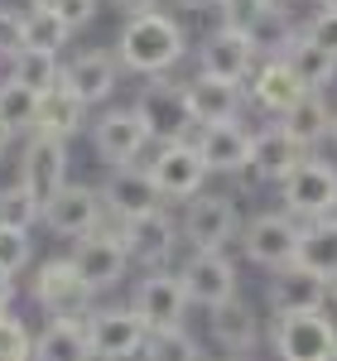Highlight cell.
Here are the masks:
<instances>
[{"instance_id":"obj_41","label":"cell","mask_w":337,"mask_h":361,"mask_svg":"<svg viewBox=\"0 0 337 361\" xmlns=\"http://www.w3.org/2000/svg\"><path fill=\"white\" fill-rule=\"evenodd\" d=\"M299 34H304L309 44H318L323 54L337 58V10H313L309 25H299Z\"/></svg>"},{"instance_id":"obj_28","label":"cell","mask_w":337,"mask_h":361,"mask_svg":"<svg viewBox=\"0 0 337 361\" xmlns=\"http://www.w3.org/2000/svg\"><path fill=\"white\" fill-rule=\"evenodd\" d=\"M92 126V116L87 106L68 92V87L58 82L54 92H44L39 97V121H34V135H49V140H73L78 130Z\"/></svg>"},{"instance_id":"obj_43","label":"cell","mask_w":337,"mask_h":361,"mask_svg":"<svg viewBox=\"0 0 337 361\" xmlns=\"http://www.w3.org/2000/svg\"><path fill=\"white\" fill-rule=\"evenodd\" d=\"M111 5L121 10V15H125V20H130V15H145V10H154L159 0H111Z\"/></svg>"},{"instance_id":"obj_17","label":"cell","mask_w":337,"mask_h":361,"mask_svg":"<svg viewBox=\"0 0 337 361\" xmlns=\"http://www.w3.org/2000/svg\"><path fill=\"white\" fill-rule=\"evenodd\" d=\"M68 140H49V135H29L25 159H20V183L29 188V197L39 207H49L73 178H68Z\"/></svg>"},{"instance_id":"obj_40","label":"cell","mask_w":337,"mask_h":361,"mask_svg":"<svg viewBox=\"0 0 337 361\" xmlns=\"http://www.w3.org/2000/svg\"><path fill=\"white\" fill-rule=\"evenodd\" d=\"M270 5H275V0H222V5H217V25L251 34V25L270 10Z\"/></svg>"},{"instance_id":"obj_33","label":"cell","mask_w":337,"mask_h":361,"mask_svg":"<svg viewBox=\"0 0 337 361\" xmlns=\"http://www.w3.org/2000/svg\"><path fill=\"white\" fill-rule=\"evenodd\" d=\"M34 121H39V97L20 82H0V126L10 135H34Z\"/></svg>"},{"instance_id":"obj_37","label":"cell","mask_w":337,"mask_h":361,"mask_svg":"<svg viewBox=\"0 0 337 361\" xmlns=\"http://www.w3.org/2000/svg\"><path fill=\"white\" fill-rule=\"evenodd\" d=\"M34 265V236L15 231V226H0V270L5 275H25Z\"/></svg>"},{"instance_id":"obj_50","label":"cell","mask_w":337,"mask_h":361,"mask_svg":"<svg viewBox=\"0 0 337 361\" xmlns=\"http://www.w3.org/2000/svg\"><path fill=\"white\" fill-rule=\"evenodd\" d=\"M222 361H255V357H222Z\"/></svg>"},{"instance_id":"obj_36","label":"cell","mask_w":337,"mask_h":361,"mask_svg":"<svg viewBox=\"0 0 337 361\" xmlns=\"http://www.w3.org/2000/svg\"><path fill=\"white\" fill-rule=\"evenodd\" d=\"M44 217V207L29 197V188L15 178V183H5L0 188V226H15V231H34Z\"/></svg>"},{"instance_id":"obj_51","label":"cell","mask_w":337,"mask_h":361,"mask_svg":"<svg viewBox=\"0 0 337 361\" xmlns=\"http://www.w3.org/2000/svg\"><path fill=\"white\" fill-rule=\"evenodd\" d=\"M333 304H337V284H333Z\"/></svg>"},{"instance_id":"obj_21","label":"cell","mask_w":337,"mask_h":361,"mask_svg":"<svg viewBox=\"0 0 337 361\" xmlns=\"http://www.w3.org/2000/svg\"><path fill=\"white\" fill-rule=\"evenodd\" d=\"M251 126H241V121H222V126H202L193 130V145L197 154H202V164L207 173H226V178H246V169H251Z\"/></svg>"},{"instance_id":"obj_48","label":"cell","mask_w":337,"mask_h":361,"mask_svg":"<svg viewBox=\"0 0 337 361\" xmlns=\"http://www.w3.org/2000/svg\"><path fill=\"white\" fill-rule=\"evenodd\" d=\"M313 5H318V10H337V0H313Z\"/></svg>"},{"instance_id":"obj_42","label":"cell","mask_w":337,"mask_h":361,"mask_svg":"<svg viewBox=\"0 0 337 361\" xmlns=\"http://www.w3.org/2000/svg\"><path fill=\"white\" fill-rule=\"evenodd\" d=\"M97 10H102V0H63V5H58V20L78 34V29H87L97 20Z\"/></svg>"},{"instance_id":"obj_44","label":"cell","mask_w":337,"mask_h":361,"mask_svg":"<svg viewBox=\"0 0 337 361\" xmlns=\"http://www.w3.org/2000/svg\"><path fill=\"white\" fill-rule=\"evenodd\" d=\"M10 304H15V275L0 270V313H10Z\"/></svg>"},{"instance_id":"obj_32","label":"cell","mask_w":337,"mask_h":361,"mask_svg":"<svg viewBox=\"0 0 337 361\" xmlns=\"http://www.w3.org/2000/svg\"><path fill=\"white\" fill-rule=\"evenodd\" d=\"M10 82L29 87L34 97H44V92H54L63 82V58L44 54V49H25L20 58H10Z\"/></svg>"},{"instance_id":"obj_9","label":"cell","mask_w":337,"mask_h":361,"mask_svg":"<svg viewBox=\"0 0 337 361\" xmlns=\"http://www.w3.org/2000/svg\"><path fill=\"white\" fill-rule=\"evenodd\" d=\"M87 135H92V154L106 169L140 164L145 149H154V140L145 130V121L135 116V106H106L102 116H92Z\"/></svg>"},{"instance_id":"obj_35","label":"cell","mask_w":337,"mask_h":361,"mask_svg":"<svg viewBox=\"0 0 337 361\" xmlns=\"http://www.w3.org/2000/svg\"><path fill=\"white\" fill-rule=\"evenodd\" d=\"M25 34H29V49H44V54H58V58L73 39V29L63 25L54 10H25Z\"/></svg>"},{"instance_id":"obj_12","label":"cell","mask_w":337,"mask_h":361,"mask_svg":"<svg viewBox=\"0 0 337 361\" xmlns=\"http://www.w3.org/2000/svg\"><path fill=\"white\" fill-rule=\"evenodd\" d=\"M68 260L78 265V275L87 279L92 294H106V289H116L121 279L130 275V250H125V241H121V231H116L111 217H106V226H97L92 236L73 241Z\"/></svg>"},{"instance_id":"obj_24","label":"cell","mask_w":337,"mask_h":361,"mask_svg":"<svg viewBox=\"0 0 337 361\" xmlns=\"http://www.w3.org/2000/svg\"><path fill=\"white\" fill-rule=\"evenodd\" d=\"M188 111H193V126H222V121H241V111L251 106L246 102V87L241 82H222V78H207V73H193L188 82Z\"/></svg>"},{"instance_id":"obj_26","label":"cell","mask_w":337,"mask_h":361,"mask_svg":"<svg viewBox=\"0 0 337 361\" xmlns=\"http://www.w3.org/2000/svg\"><path fill=\"white\" fill-rule=\"evenodd\" d=\"M333 116L337 111H333V102H328V92H304V97H299V102H294L275 126H284V130H289V135L313 154L323 140L333 135Z\"/></svg>"},{"instance_id":"obj_13","label":"cell","mask_w":337,"mask_h":361,"mask_svg":"<svg viewBox=\"0 0 337 361\" xmlns=\"http://www.w3.org/2000/svg\"><path fill=\"white\" fill-rule=\"evenodd\" d=\"M130 308L140 313V323L149 333H164V328H183L188 323V289L178 270H145L130 289Z\"/></svg>"},{"instance_id":"obj_14","label":"cell","mask_w":337,"mask_h":361,"mask_svg":"<svg viewBox=\"0 0 337 361\" xmlns=\"http://www.w3.org/2000/svg\"><path fill=\"white\" fill-rule=\"evenodd\" d=\"M44 231H54L58 241H82L97 226H106V202H102V188L92 183H68L63 193L44 207Z\"/></svg>"},{"instance_id":"obj_10","label":"cell","mask_w":337,"mask_h":361,"mask_svg":"<svg viewBox=\"0 0 337 361\" xmlns=\"http://www.w3.org/2000/svg\"><path fill=\"white\" fill-rule=\"evenodd\" d=\"M236 246L241 255L260 265V270H284V265H294V255H299V222L289 217V212H255L241 222V236H236Z\"/></svg>"},{"instance_id":"obj_7","label":"cell","mask_w":337,"mask_h":361,"mask_svg":"<svg viewBox=\"0 0 337 361\" xmlns=\"http://www.w3.org/2000/svg\"><path fill=\"white\" fill-rule=\"evenodd\" d=\"M145 169H149L154 188H159V197H164V207L168 202H193L197 193H207V178H212L193 140L154 145V154L145 159Z\"/></svg>"},{"instance_id":"obj_25","label":"cell","mask_w":337,"mask_h":361,"mask_svg":"<svg viewBox=\"0 0 337 361\" xmlns=\"http://www.w3.org/2000/svg\"><path fill=\"white\" fill-rule=\"evenodd\" d=\"M299 97H304V87H299V78L289 73L284 58H260L255 73L246 78V102H251L255 111H265L270 121H280Z\"/></svg>"},{"instance_id":"obj_46","label":"cell","mask_w":337,"mask_h":361,"mask_svg":"<svg viewBox=\"0 0 337 361\" xmlns=\"http://www.w3.org/2000/svg\"><path fill=\"white\" fill-rule=\"evenodd\" d=\"M58 5L63 0H29V10H54V15H58Z\"/></svg>"},{"instance_id":"obj_3","label":"cell","mask_w":337,"mask_h":361,"mask_svg":"<svg viewBox=\"0 0 337 361\" xmlns=\"http://www.w3.org/2000/svg\"><path fill=\"white\" fill-rule=\"evenodd\" d=\"M241 207L231 193H197L193 202H183V217H178V231H183V246L188 250H231L236 236H241Z\"/></svg>"},{"instance_id":"obj_5","label":"cell","mask_w":337,"mask_h":361,"mask_svg":"<svg viewBox=\"0 0 337 361\" xmlns=\"http://www.w3.org/2000/svg\"><path fill=\"white\" fill-rule=\"evenodd\" d=\"M135 116L145 121V130L154 145H173V140H193V111H188V92L173 78H145L135 92Z\"/></svg>"},{"instance_id":"obj_27","label":"cell","mask_w":337,"mask_h":361,"mask_svg":"<svg viewBox=\"0 0 337 361\" xmlns=\"http://www.w3.org/2000/svg\"><path fill=\"white\" fill-rule=\"evenodd\" d=\"M29 361H92L87 318H49L34 333V357Z\"/></svg>"},{"instance_id":"obj_39","label":"cell","mask_w":337,"mask_h":361,"mask_svg":"<svg viewBox=\"0 0 337 361\" xmlns=\"http://www.w3.org/2000/svg\"><path fill=\"white\" fill-rule=\"evenodd\" d=\"M29 49V34H25V10L15 5H0V58H20Z\"/></svg>"},{"instance_id":"obj_2","label":"cell","mask_w":337,"mask_h":361,"mask_svg":"<svg viewBox=\"0 0 337 361\" xmlns=\"http://www.w3.org/2000/svg\"><path fill=\"white\" fill-rule=\"evenodd\" d=\"M265 342L275 361H337V318L328 313H275Z\"/></svg>"},{"instance_id":"obj_6","label":"cell","mask_w":337,"mask_h":361,"mask_svg":"<svg viewBox=\"0 0 337 361\" xmlns=\"http://www.w3.org/2000/svg\"><path fill=\"white\" fill-rule=\"evenodd\" d=\"M29 299L44 308L49 318H87L97 308V294L87 289V279L78 275V265L68 255L39 260V270L29 279Z\"/></svg>"},{"instance_id":"obj_30","label":"cell","mask_w":337,"mask_h":361,"mask_svg":"<svg viewBox=\"0 0 337 361\" xmlns=\"http://www.w3.org/2000/svg\"><path fill=\"white\" fill-rule=\"evenodd\" d=\"M284 63H289V73L299 78L304 92H328V87H337V58L323 54L318 44H309L304 34L294 39V49L284 54Z\"/></svg>"},{"instance_id":"obj_52","label":"cell","mask_w":337,"mask_h":361,"mask_svg":"<svg viewBox=\"0 0 337 361\" xmlns=\"http://www.w3.org/2000/svg\"><path fill=\"white\" fill-rule=\"evenodd\" d=\"M202 361H207V357H202Z\"/></svg>"},{"instance_id":"obj_1","label":"cell","mask_w":337,"mask_h":361,"mask_svg":"<svg viewBox=\"0 0 337 361\" xmlns=\"http://www.w3.org/2000/svg\"><path fill=\"white\" fill-rule=\"evenodd\" d=\"M188 58V29L164 10H145L130 15L116 34V63L121 73L135 78H168L178 63Z\"/></svg>"},{"instance_id":"obj_38","label":"cell","mask_w":337,"mask_h":361,"mask_svg":"<svg viewBox=\"0 0 337 361\" xmlns=\"http://www.w3.org/2000/svg\"><path fill=\"white\" fill-rule=\"evenodd\" d=\"M34 357V333L25 318L0 313V361H29Z\"/></svg>"},{"instance_id":"obj_18","label":"cell","mask_w":337,"mask_h":361,"mask_svg":"<svg viewBox=\"0 0 337 361\" xmlns=\"http://www.w3.org/2000/svg\"><path fill=\"white\" fill-rule=\"evenodd\" d=\"M102 202H106V217L111 222H135L164 207V197L154 188L149 169L145 164H125V169H106L102 178Z\"/></svg>"},{"instance_id":"obj_47","label":"cell","mask_w":337,"mask_h":361,"mask_svg":"<svg viewBox=\"0 0 337 361\" xmlns=\"http://www.w3.org/2000/svg\"><path fill=\"white\" fill-rule=\"evenodd\" d=\"M10 145H15V135H10V130L0 126V159H5V149H10Z\"/></svg>"},{"instance_id":"obj_20","label":"cell","mask_w":337,"mask_h":361,"mask_svg":"<svg viewBox=\"0 0 337 361\" xmlns=\"http://www.w3.org/2000/svg\"><path fill=\"white\" fill-rule=\"evenodd\" d=\"M265 304H270V318L275 313H328L333 284L318 279L313 270H304V265H284L265 284Z\"/></svg>"},{"instance_id":"obj_15","label":"cell","mask_w":337,"mask_h":361,"mask_svg":"<svg viewBox=\"0 0 337 361\" xmlns=\"http://www.w3.org/2000/svg\"><path fill=\"white\" fill-rule=\"evenodd\" d=\"M116 231L130 250V265H140V270H168V260L183 246V231L164 207L149 217H135V222H116Z\"/></svg>"},{"instance_id":"obj_8","label":"cell","mask_w":337,"mask_h":361,"mask_svg":"<svg viewBox=\"0 0 337 361\" xmlns=\"http://www.w3.org/2000/svg\"><path fill=\"white\" fill-rule=\"evenodd\" d=\"M87 342H92V361H140L149 328L130 304H97L87 313Z\"/></svg>"},{"instance_id":"obj_16","label":"cell","mask_w":337,"mask_h":361,"mask_svg":"<svg viewBox=\"0 0 337 361\" xmlns=\"http://www.w3.org/2000/svg\"><path fill=\"white\" fill-rule=\"evenodd\" d=\"M255 44L251 34H241V29H207L202 39H197V73H207V78H222V82H241L255 73Z\"/></svg>"},{"instance_id":"obj_49","label":"cell","mask_w":337,"mask_h":361,"mask_svg":"<svg viewBox=\"0 0 337 361\" xmlns=\"http://www.w3.org/2000/svg\"><path fill=\"white\" fill-rule=\"evenodd\" d=\"M328 140H333V149H337V116H333V135H328Z\"/></svg>"},{"instance_id":"obj_31","label":"cell","mask_w":337,"mask_h":361,"mask_svg":"<svg viewBox=\"0 0 337 361\" xmlns=\"http://www.w3.org/2000/svg\"><path fill=\"white\" fill-rule=\"evenodd\" d=\"M294 39H299V25H294V15L284 10L280 0L260 15L251 25V44H255V58H284L294 49Z\"/></svg>"},{"instance_id":"obj_19","label":"cell","mask_w":337,"mask_h":361,"mask_svg":"<svg viewBox=\"0 0 337 361\" xmlns=\"http://www.w3.org/2000/svg\"><path fill=\"white\" fill-rule=\"evenodd\" d=\"M63 87L82 102L87 111L111 102L116 87H121V63H116V49H78V54L63 63Z\"/></svg>"},{"instance_id":"obj_4","label":"cell","mask_w":337,"mask_h":361,"mask_svg":"<svg viewBox=\"0 0 337 361\" xmlns=\"http://www.w3.org/2000/svg\"><path fill=\"white\" fill-rule=\"evenodd\" d=\"M280 212H289L294 222H323L337 217V164L323 154H309L280 183Z\"/></svg>"},{"instance_id":"obj_45","label":"cell","mask_w":337,"mask_h":361,"mask_svg":"<svg viewBox=\"0 0 337 361\" xmlns=\"http://www.w3.org/2000/svg\"><path fill=\"white\" fill-rule=\"evenodd\" d=\"M173 5H183V10H217L222 0H173Z\"/></svg>"},{"instance_id":"obj_23","label":"cell","mask_w":337,"mask_h":361,"mask_svg":"<svg viewBox=\"0 0 337 361\" xmlns=\"http://www.w3.org/2000/svg\"><path fill=\"white\" fill-rule=\"evenodd\" d=\"M207 333H212V342L222 347L226 357H251L255 347L265 342V318L255 313V304H246L236 294V299H226L222 308L207 313Z\"/></svg>"},{"instance_id":"obj_34","label":"cell","mask_w":337,"mask_h":361,"mask_svg":"<svg viewBox=\"0 0 337 361\" xmlns=\"http://www.w3.org/2000/svg\"><path fill=\"white\" fill-rule=\"evenodd\" d=\"M140 361H202V347L188 328H164V333H149Z\"/></svg>"},{"instance_id":"obj_11","label":"cell","mask_w":337,"mask_h":361,"mask_svg":"<svg viewBox=\"0 0 337 361\" xmlns=\"http://www.w3.org/2000/svg\"><path fill=\"white\" fill-rule=\"evenodd\" d=\"M178 279L188 289V304L202 313H212L241 294V270H236L231 250H188V260L178 265Z\"/></svg>"},{"instance_id":"obj_22","label":"cell","mask_w":337,"mask_h":361,"mask_svg":"<svg viewBox=\"0 0 337 361\" xmlns=\"http://www.w3.org/2000/svg\"><path fill=\"white\" fill-rule=\"evenodd\" d=\"M304 159H309V149L289 135L284 126L270 121V126H260V130L251 135V169H246V178H255V183H275V188H280Z\"/></svg>"},{"instance_id":"obj_29","label":"cell","mask_w":337,"mask_h":361,"mask_svg":"<svg viewBox=\"0 0 337 361\" xmlns=\"http://www.w3.org/2000/svg\"><path fill=\"white\" fill-rule=\"evenodd\" d=\"M294 265H304L318 279L337 284V217L299 226V255H294Z\"/></svg>"}]
</instances>
